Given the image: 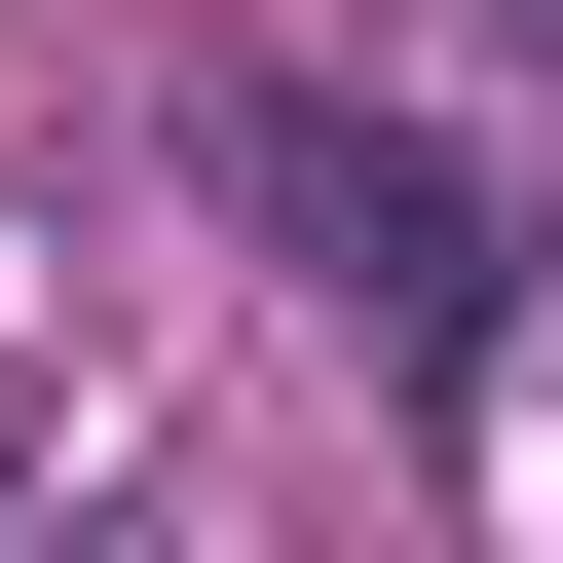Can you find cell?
Wrapping results in <instances>:
<instances>
[{"mask_svg": "<svg viewBox=\"0 0 563 563\" xmlns=\"http://www.w3.org/2000/svg\"><path fill=\"white\" fill-rule=\"evenodd\" d=\"M225 188H263V263H301V301H339L376 376H488V339H526V225H488V188L413 151V113L263 76V113H225Z\"/></svg>", "mask_w": 563, "mask_h": 563, "instance_id": "obj_1", "label": "cell"}, {"mask_svg": "<svg viewBox=\"0 0 563 563\" xmlns=\"http://www.w3.org/2000/svg\"><path fill=\"white\" fill-rule=\"evenodd\" d=\"M526 38H563V0H526Z\"/></svg>", "mask_w": 563, "mask_h": 563, "instance_id": "obj_2", "label": "cell"}]
</instances>
